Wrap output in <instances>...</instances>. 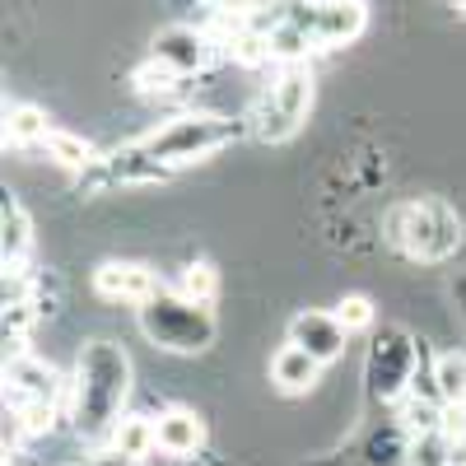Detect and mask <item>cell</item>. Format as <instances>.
<instances>
[{
  "label": "cell",
  "mask_w": 466,
  "mask_h": 466,
  "mask_svg": "<svg viewBox=\"0 0 466 466\" xmlns=\"http://www.w3.org/2000/svg\"><path fill=\"white\" fill-rule=\"evenodd\" d=\"M345 340H350V331L340 327L336 313H299V318L289 322V345L308 350L318 364L340 360V355H345Z\"/></svg>",
  "instance_id": "obj_8"
},
{
  "label": "cell",
  "mask_w": 466,
  "mask_h": 466,
  "mask_svg": "<svg viewBox=\"0 0 466 466\" xmlns=\"http://www.w3.org/2000/svg\"><path fill=\"white\" fill-rule=\"evenodd\" d=\"M461 430H466V420H461Z\"/></svg>",
  "instance_id": "obj_24"
},
{
  "label": "cell",
  "mask_w": 466,
  "mask_h": 466,
  "mask_svg": "<svg viewBox=\"0 0 466 466\" xmlns=\"http://www.w3.org/2000/svg\"><path fill=\"white\" fill-rule=\"evenodd\" d=\"M112 448H122L127 457H145L149 448H159V424L145 415H122L112 424Z\"/></svg>",
  "instance_id": "obj_13"
},
{
  "label": "cell",
  "mask_w": 466,
  "mask_h": 466,
  "mask_svg": "<svg viewBox=\"0 0 466 466\" xmlns=\"http://www.w3.org/2000/svg\"><path fill=\"white\" fill-rule=\"evenodd\" d=\"M387 233L392 243L420 261H439L457 248V215L443 206V201H410V206H397L392 219H387Z\"/></svg>",
  "instance_id": "obj_5"
},
{
  "label": "cell",
  "mask_w": 466,
  "mask_h": 466,
  "mask_svg": "<svg viewBox=\"0 0 466 466\" xmlns=\"http://www.w3.org/2000/svg\"><path fill=\"white\" fill-rule=\"evenodd\" d=\"M140 331L154 345H168L177 355H191V350L210 345L215 318H210V303H197L187 294H154L149 303H140Z\"/></svg>",
  "instance_id": "obj_2"
},
{
  "label": "cell",
  "mask_w": 466,
  "mask_h": 466,
  "mask_svg": "<svg viewBox=\"0 0 466 466\" xmlns=\"http://www.w3.org/2000/svg\"><path fill=\"white\" fill-rule=\"evenodd\" d=\"M127 378H131V364L127 355H116L112 345H89V355L80 360V430H103V424L116 415L127 397Z\"/></svg>",
  "instance_id": "obj_4"
},
{
  "label": "cell",
  "mask_w": 466,
  "mask_h": 466,
  "mask_svg": "<svg viewBox=\"0 0 466 466\" xmlns=\"http://www.w3.org/2000/svg\"><path fill=\"white\" fill-rule=\"evenodd\" d=\"M206 443V424L191 415V410H168L159 415V452L168 457H191Z\"/></svg>",
  "instance_id": "obj_10"
},
{
  "label": "cell",
  "mask_w": 466,
  "mask_h": 466,
  "mask_svg": "<svg viewBox=\"0 0 466 466\" xmlns=\"http://www.w3.org/2000/svg\"><path fill=\"white\" fill-rule=\"evenodd\" d=\"M107 173H112L116 182H159V177H168L173 168H164V164L136 140V145H127V149L112 154V159H107Z\"/></svg>",
  "instance_id": "obj_11"
},
{
  "label": "cell",
  "mask_w": 466,
  "mask_h": 466,
  "mask_svg": "<svg viewBox=\"0 0 466 466\" xmlns=\"http://www.w3.org/2000/svg\"><path fill=\"white\" fill-rule=\"evenodd\" d=\"M47 136H52V127H47V112H43V107L19 103V107L5 112V145L28 149V145H43Z\"/></svg>",
  "instance_id": "obj_12"
},
{
  "label": "cell",
  "mask_w": 466,
  "mask_h": 466,
  "mask_svg": "<svg viewBox=\"0 0 466 466\" xmlns=\"http://www.w3.org/2000/svg\"><path fill=\"white\" fill-rule=\"evenodd\" d=\"M94 289L112 303H149L159 294V280H154V270L140 266V261H103L94 270Z\"/></svg>",
  "instance_id": "obj_6"
},
{
  "label": "cell",
  "mask_w": 466,
  "mask_h": 466,
  "mask_svg": "<svg viewBox=\"0 0 466 466\" xmlns=\"http://www.w3.org/2000/svg\"><path fill=\"white\" fill-rule=\"evenodd\" d=\"M336 318H340L345 331H364V327L373 322V303H369L364 294H345V299L336 303Z\"/></svg>",
  "instance_id": "obj_19"
},
{
  "label": "cell",
  "mask_w": 466,
  "mask_h": 466,
  "mask_svg": "<svg viewBox=\"0 0 466 466\" xmlns=\"http://www.w3.org/2000/svg\"><path fill=\"white\" fill-rule=\"evenodd\" d=\"M215 289H219V276H215V266H210V261H191V266H182L177 294L197 299V303H210V299H215Z\"/></svg>",
  "instance_id": "obj_17"
},
{
  "label": "cell",
  "mask_w": 466,
  "mask_h": 466,
  "mask_svg": "<svg viewBox=\"0 0 466 466\" xmlns=\"http://www.w3.org/2000/svg\"><path fill=\"white\" fill-rule=\"evenodd\" d=\"M318 373H322V364L308 355V350H299V345H285L280 355L270 360V382H276L285 397L313 392V387H318Z\"/></svg>",
  "instance_id": "obj_9"
},
{
  "label": "cell",
  "mask_w": 466,
  "mask_h": 466,
  "mask_svg": "<svg viewBox=\"0 0 466 466\" xmlns=\"http://www.w3.org/2000/svg\"><path fill=\"white\" fill-rule=\"evenodd\" d=\"M182 80H187V75H177L173 66L154 61V56H149V66H140V70H136V89H140V94H177V89H182Z\"/></svg>",
  "instance_id": "obj_18"
},
{
  "label": "cell",
  "mask_w": 466,
  "mask_h": 466,
  "mask_svg": "<svg viewBox=\"0 0 466 466\" xmlns=\"http://www.w3.org/2000/svg\"><path fill=\"white\" fill-rule=\"evenodd\" d=\"M457 5H461V10H466V0H457Z\"/></svg>",
  "instance_id": "obj_23"
},
{
  "label": "cell",
  "mask_w": 466,
  "mask_h": 466,
  "mask_svg": "<svg viewBox=\"0 0 466 466\" xmlns=\"http://www.w3.org/2000/svg\"><path fill=\"white\" fill-rule=\"evenodd\" d=\"M406 424H410V430H420V434H434L439 430V410L424 406V401H410L406 406Z\"/></svg>",
  "instance_id": "obj_21"
},
{
  "label": "cell",
  "mask_w": 466,
  "mask_h": 466,
  "mask_svg": "<svg viewBox=\"0 0 466 466\" xmlns=\"http://www.w3.org/2000/svg\"><path fill=\"white\" fill-rule=\"evenodd\" d=\"M28 228H33V224H28L24 206H19L15 197H5V270L24 261V252H28V243H33Z\"/></svg>",
  "instance_id": "obj_16"
},
{
  "label": "cell",
  "mask_w": 466,
  "mask_h": 466,
  "mask_svg": "<svg viewBox=\"0 0 466 466\" xmlns=\"http://www.w3.org/2000/svg\"><path fill=\"white\" fill-rule=\"evenodd\" d=\"M434 387L448 406H466V355H439L434 360Z\"/></svg>",
  "instance_id": "obj_14"
},
{
  "label": "cell",
  "mask_w": 466,
  "mask_h": 466,
  "mask_svg": "<svg viewBox=\"0 0 466 466\" xmlns=\"http://www.w3.org/2000/svg\"><path fill=\"white\" fill-rule=\"evenodd\" d=\"M238 136H243V122L210 116V112H187V116H173V122L154 127L140 145H145L164 168H182V164L210 159V154H219L224 145H233Z\"/></svg>",
  "instance_id": "obj_1"
},
{
  "label": "cell",
  "mask_w": 466,
  "mask_h": 466,
  "mask_svg": "<svg viewBox=\"0 0 466 466\" xmlns=\"http://www.w3.org/2000/svg\"><path fill=\"white\" fill-rule=\"evenodd\" d=\"M308 107H313V70H308V61H289L280 66L276 85H270L252 112V136L257 140H289L299 127Z\"/></svg>",
  "instance_id": "obj_3"
},
{
  "label": "cell",
  "mask_w": 466,
  "mask_h": 466,
  "mask_svg": "<svg viewBox=\"0 0 466 466\" xmlns=\"http://www.w3.org/2000/svg\"><path fill=\"white\" fill-rule=\"evenodd\" d=\"M89 466H140V457H127L122 448H107V452H94Z\"/></svg>",
  "instance_id": "obj_22"
},
{
  "label": "cell",
  "mask_w": 466,
  "mask_h": 466,
  "mask_svg": "<svg viewBox=\"0 0 466 466\" xmlns=\"http://www.w3.org/2000/svg\"><path fill=\"white\" fill-rule=\"evenodd\" d=\"M154 61L173 66L177 75H197V70H206L215 61V43L201 28L177 24V28H164L159 37H154Z\"/></svg>",
  "instance_id": "obj_7"
},
{
  "label": "cell",
  "mask_w": 466,
  "mask_h": 466,
  "mask_svg": "<svg viewBox=\"0 0 466 466\" xmlns=\"http://www.w3.org/2000/svg\"><path fill=\"white\" fill-rule=\"evenodd\" d=\"M47 154L61 164V168H75V173H85L89 164H94V145L85 140V136H70V131H52L47 140Z\"/></svg>",
  "instance_id": "obj_15"
},
{
  "label": "cell",
  "mask_w": 466,
  "mask_h": 466,
  "mask_svg": "<svg viewBox=\"0 0 466 466\" xmlns=\"http://www.w3.org/2000/svg\"><path fill=\"white\" fill-rule=\"evenodd\" d=\"M439 452H443V439H439V430H434V434H424V439L415 443L410 457H415V466H448L452 457H439Z\"/></svg>",
  "instance_id": "obj_20"
}]
</instances>
